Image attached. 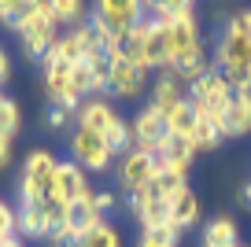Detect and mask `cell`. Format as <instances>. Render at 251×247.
<instances>
[{
  "label": "cell",
  "instance_id": "27",
  "mask_svg": "<svg viewBox=\"0 0 251 247\" xmlns=\"http://www.w3.org/2000/svg\"><path fill=\"white\" fill-rule=\"evenodd\" d=\"M26 11V0H0V23L11 30V23H15L19 15Z\"/></svg>",
  "mask_w": 251,
  "mask_h": 247
},
{
  "label": "cell",
  "instance_id": "10",
  "mask_svg": "<svg viewBox=\"0 0 251 247\" xmlns=\"http://www.w3.org/2000/svg\"><path fill=\"white\" fill-rule=\"evenodd\" d=\"M163 137H166V115L155 107V103H144V107L133 115V148L155 151Z\"/></svg>",
  "mask_w": 251,
  "mask_h": 247
},
{
  "label": "cell",
  "instance_id": "12",
  "mask_svg": "<svg viewBox=\"0 0 251 247\" xmlns=\"http://www.w3.org/2000/svg\"><path fill=\"white\" fill-rule=\"evenodd\" d=\"M74 118H78V125H85V129L107 133L122 115H118V107L107 100V96H89V100H81V107L74 111Z\"/></svg>",
  "mask_w": 251,
  "mask_h": 247
},
{
  "label": "cell",
  "instance_id": "18",
  "mask_svg": "<svg viewBox=\"0 0 251 247\" xmlns=\"http://www.w3.org/2000/svg\"><path fill=\"white\" fill-rule=\"evenodd\" d=\"M229 137L233 140L251 137V100L240 96V93L233 96V103H229V111H226V140Z\"/></svg>",
  "mask_w": 251,
  "mask_h": 247
},
{
  "label": "cell",
  "instance_id": "37",
  "mask_svg": "<svg viewBox=\"0 0 251 247\" xmlns=\"http://www.w3.org/2000/svg\"><path fill=\"white\" fill-rule=\"evenodd\" d=\"M236 247H248V244H236Z\"/></svg>",
  "mask_w": 251,
  "mask_h": 247
},
{
  "label": "cell",
  "instance_id": "6",
  "mask_svg": "<svg viewBox=\"0 0 251 247\" xmlns=\"http://www.w3.org/2000/svg\"><path fill=\"white\" fill-rule=\"evenodd\" d=\"M155 173H159L155 151H141V148H133V151H126L122 159H118L115 177H118V185H122V192L137 196L141 188H148L151 181H155Z\"/></svg>",
  "mask_w": 251,
  "mask_h": 247
},
{
  "label": "cell",
  "instance_id": "11",
  "mask_svg": "<svg viewBox=\"0 0 251 247\" xmlns=\"http://www.w3.org/2000/svg\"><path fill=\"white\" fill-rule=\"evenodd\" d=\"M89 192H93V188H89V173L81 170L74 159H63L59 170H55V196H59V199L71 207V203L85 199Z\"/></svg>",
  "mask_w": 251,
  "mask_h": 247
},
{
  "label": "cell",
  "instance_id": "8",
  "mask_svg": "<svg viewBox=\"0 0 251 247\" xmlns=\"http://www.w3.org/2000/svg\"><path fill=\"white\" fill-rule=\"evenodd\" d=\"M107 93L115 96V100H133V96L144 93V85H148V70L137 67V63L129 59H107Z\"/></svg>",
  "mask_w": 251,
  "mask_h": 247
},
{
  "label": "cell",
  "instance_id": "9",
  "mask_svg": "<svg viewBox=\"0 0 251 247\" xmlns=\"http://www.w3.org/2000/svg\"><path fill=\"white\" fill-rule=\"evenodd\" d=\"M196 155L200 151L192 148V140H177V137H170V133H166V137L159 140V148H155L159 170H170V173H177V177H185V181H188V173H192Z\"/></svg>",
  "mask_w": 251,
  "mask_h": 247
},
{
  "label": "cell",
  "instance_id": "14",
  "mask_svg": "<svg viewBox=\"0 0 251 247\" xmlns=\"http://www.w3.org/2000/svg\"><path fill=\"white\" fill-rule=\"evenodd\" d=\"M181 100H188V85L174 74V70H159V77L151 81V103L166 115V111L177 107Z\"/></svg>",
  "mask_w": 251,
  "mask_h": 247
},
{
  "label": "cell",
  "instance_id": "30",
  "mask_svg": "<svg viewBox=\"0 0 251 247\" xmlns=\"http://www.w3.org/2000/svg\"><path fill=\"white\" fill-rule=\"evenodd\" d=\"M93 199H96V207H100V214H103V218H107L111 210H115V203H118V199H115V192H107V188H103V192H93Z\"/></svg>",
  "mask_w": 251,
  "mask_h": 247
},
{
  "label": "cell",
  "instance_id": "26",
  "mask_svg": "<svg viewBox=\"0 0 251 247\" xmlns=\"http://www.w3.org/2000/svg\"><path fill=\"white\" fill-rule=\"evenodd\" d=\"M19 125H23V115H19V103L11 100V96L0 93V137H11L15 140Z\"/></svg>",
  "mask_w": 251,
  "mask_h": 247
},
{
  "label": "cell",
  "instance_id": "4",
  "mask_svg": "<svg viewBox=\"0 0 251 247\" xmlns=\"http://www.w3.org/2000/svg\"><path fill=\"white\" fill-rule=\"evenodd\" d=\"M233 96H236V89L222 70H207L203 77H196V81L188 85V103L196 107V115L218 122L222 129H226V111H229V103H233Z\"/></svg>",
  "mask_w": 251,
  "mask_h": 247
},
{
  "label": "cell",
  "instance_id": "1",
  "mask_svg": "<svg viewBox=\"0 0 251 247\" xmlns=\"http://www.w3.org/2000/svg\"><path fill=\"white\" fill-rule=\"evenodd\" d=\"M211 59H214V70H222L233 81V89L244 81V74L251 70V11H240L222 26Z\"/></svg>",
  "mask_w": 251,
  "mask_h": 247
},
{
  "label": "cell",
  "instance_id": "28",
  "mask_svg": "<svg viewBox=\"0 0 251 247\" xmlns=\"http://www.w3.org/2000/svg\"><path fill=\"white\" fill-rule=\"evenodd\" d=\"M11 236H15V210L0 199V244H4V240H11Z\"/></svg>",
  "mask_w": 251,
  "mask_h": 247
},
{
  "label": "cell",
  "instance_id": "24",
  "mask_svg": "<svg viewBox=\"0 0 251 247\" xmlns=\"http://www.w3.org/2000/svg\"><path fill=\"white\" fill-rule=\"evenodd\" d=\"M103 140H107L111 155H126V151H133V122H129V118H118V122L111 125L107 133H103Z\"/></svg>",
  "mask_w": 251,
  "mask_h": 247
},
{
  "label": "cell",
  "instance_id": "15",
  "mask_svg": "<svg viewBox=\"0 0 251 247\" xmlns=\"http://www.w3.org/2000/svg\"><path fill=\"white\" fill-rule=\"evenodd\" d=\"M166 218H170L177 229H192V225H196V218H200V199H196V192H192V185L177 188V192L166 199Z\"/></svg>",
  "mask_w": 251,
  "mask_h": 247
},
{
  "label": "cell",
  "instance_id": "36",
  "mask_svg": "<svg viewBox=\"0 0 251 247\" xmlns=\"http://www.w3.org/2000/svg\"><path fill=\"white\" fill-rule=\"evenodd\" d=\"M0 247H23V240H19V236H11V240H4Z\"/></svg>",
  "mask_w": 251,
  "mask_h": 247
},
{
  "label": "cell",
  "instance_id": "22",
  "mask_svg": "<svg viewBox=\"0 0 251 247\" xmlns=\"http://www.w3.org/2000/svg\"><path fill=\"white\" fill-rule=\"evenodd\" d=\"M222 140H226V129L211 118H200L196 115V133H192V148L196 151H218Z\"/></svg>",
  "mask_w": 251,
  "mask_h": 247
},
{
  "label": "cell",
  "instance_id": "32",
  "mask_svg": "<svg viewBox=\"0 0 251 247\" xmlns=\"http://www.w3.org/2000/svg\"><path fill=\"white\" fill-rule=\"evenodd\" d=\"M8 77H11V59H8V52L0 48V85H4Z\"/></svg>",
  "mask_w": 251,
  "mask_h": 247
},
{
  "label": "cell",
  "instance_id": "23",
  "mask_svg": "<svg viewBox=\"0 0 251 247\" xmlns=\"http://www.w3.org/2000/svg\"><path fill=\"white\" fill-rule=\"evenodd\" d=\"M48 8H52V19L59 26H78L85 23V0H48Z\"/></svg>",
  "mask_w": 251,
  "mask_h": 247
},
{
  "label": "cell",
  "instance_id": "17",
  "mask_svg": "<svg viewBox=\"0 0 251 247\" xmlns=\"http://www.w3.org/2000/svg\"><path fill=\"white\" fill-rule=\"evenodd\" d=\"M52 225H48L41 207H15V236L19 240H48Z\"/></svg>",
  "mask_w": 251,
  "mask_h": 247
},
{
  "label": "cell",
  "instance_id": "19",
  "mask_svg": "<svg viewBox=\"0 0 251 247\" xmlns=\"http://www.w3.org/2000/svg\"><path fill=\"white\" fill-rule=\"evenodd\" d=\"M63 247H122V232H118V225L100 222V225H93L89 232H81V236L67 240Z\"/></svg>",
  "mask_w": 251,
  "mask_h": 247
},
{
  "label": "cell",
  "instance_id": "2",
  "mask_svg": "<svg viewBox=\"0 0 251 247\" xmlns=\"http://www.w3.org/2000/svg\"><path fill=\"white\" fill-rule=\"evenodd\" d=\"M55 170H59V159L48 148L26 155L23 177H19V207H45L55 196Z\"/></svg>",
  "mask_w": 251,
  "mask_h": 247
},
{
  "label": "cell",
  "instance_id": "34",
  "mask_svg": "<svg viewBox=\"0 0 251 247\" xmlns=\"http://www.w3.org/2000/svg\"><path fill=\"white\" fill-rule=\"evenodd\" d=\"M240 207L251 210V181H244V188H240Z\"/></svg>",
  "mask_w": 251,
  "mask_h": 247
},
{
  "label": "cell",
  "instance_id": "29",
  "mask_svg": "<svg viewBox=\"0 0 251 247\" xmlns=\"http://www.w3.org/2000/svg\"><path fill=\"white\" fill-rule=\"evenodd\" d=\"M45 122H48V129H63V125L71 122V111L59 107V103H52V107H48V118H45Z\"/></svg>",
  "mask_w": 251,
  "mask_h": 247
},
{
  "label": "cell",
  "instance_id": "13",
  "mask_svg": "<svg viewBox=\"0 0 251 247\" xmlns=\"http://www.w3.org/2000/svg\"><path fill=\"white\" fill-rule=\"evenodd\" d=\"M129 210H133V218L141 222V229L144 232H151L155 225H163L166 222V199L155 192V188H141L137 196H129Z\"/></svg>",
  "mask_w": 251,
  "mask_h": 247
},
{
  "label": "cell",
  "instance_id": "5",
  "mask_svg": "<svg viewBox=\"0 0 251 247\" xmlns=\"http://www.w3.org/2000/svg\"><path fill=\"white\" fill-rule=\"evenodd\" d=\"M71 159L78 162L85 173H103L111 166V148L107 140H103V133L96 129H85V125H78V129L71 133Z\"/></svg>",
  "mask_w": 251,
  "mask_h": 247
},
{
  "label": "cell",
  "instance_id": "21",
  "mask_svg": "<svg viewBox=\"0 0 251 247\" xmlns=\"http://www.w3.org/2000/svg\"><path fill=\"white\" fill-rule=\"evenodd\" d=\"M240 236H236V222L233 218H211L203 225V244L200 247H236Z\"/></svg>",
  "mask_w": 251,
  "mask_h": 247
},
{
  "label": "cell",
  "instance_id": "16",
  "mask_svg": "<svg viewBox=\"0 0 251 247\" xmlns=\"http://www.w3.org/2000/svg\"><path fill=\"white\" fill-rule=\"evenodd\" d=\"M166 26H170V37H174V59H177L181 52H188V48L200 45V23H196V11H181V15L174 19H163Z\"/></svg>",
  "mask_w": 251,
  "mask_h": 247
},
{
  "label": "cell",
  "instance_id": "7",
  "mask_svg": "<svg viewBox=\"0 0 251 247\" xmlns=\"http://www.w3.org/2000/svg\"><path fill=\"white\" fill-rule=\"evenodd\" d=\"M93 19L103 23L111 33H122L133 30L141 19H148V11H144V0H96Z\"/></svg>",
  "mask_w": 251,
  "mask_h": 247
},
{
  "label": "cell",
  "instance_id": "20",
  "mask_svg": "<svg viewBox=\"0 0 251 247\" xmlns=\"http://www.w3.org/2000/svg\"><path fill=\"white\" fill-rule=\"evenodd\" d=\"M166 133L177 140H192V133H196V107L188 100H181L177 107L166 111Z\"/></svg>",
  "mask_w": 251,
  "mask_h": 247
},
{
  "label": "cell",
  "instance_id": "3",
  "mask_svg": "<svg viewBox=\"0 0 251 247\" xmlns=\"http://www.w3.org/2000/svg\"><path fill=\"white\" fill-rule=\"evenodd\" d=\"M11 30L19 33L26 59H33V63H41V59L48 55V48L59 41V23L52 19L48 0H41V4H33V8H26L23 15L11 23Z\"/></svg>",
  "mask_w": 251,
  "mask_h": 247
},
{
  "label": "cell",
  "instance_id": "35",
  "mask_svg": "<svg viewBox=\"0 0 251 247\" xmlns=\"http://www.w3.org/2000/svg\"><path fill=\"white\" fill-rule=\"evenodd\" d=\"M236 93H240V96H248V100H251V70L244 74V81L236 85Z\"/></svg>",
  "mask_w": 251,
  "mask_h": 247
},
{
  "label": "cell",
  "instance_id": "33",
  "mask_svg": "<svg viewBox=\"0 0 251 247\" xmlns=\"http://www.w3.org/2000/svg\"><path fill=\"white\" fill-rule=\"evenodd\" d=\"M137 247H170V244H166V240H159V236H151V232H144Z\"/></svg>",
  "mask_w": 251,
  "mask_h": 247
},
{
  "label": "cell",
  "instance_id": "31",
  "mask_svg": "<svg viewBox=\"0 0 251 247\" xmlns=\"http://www.w3.org/2000/svg\"><path fill=\"white\" fill-rule=\"evenodd\" d=\"M11 162V137H0V170Z\"/></svg>",
  "mask_w": 251,
  "mask_h": 247
},
{
  "label": "cell",
  "instance_id": "25",
  "mask_svg": "<svg viewBox=\"0 0 251 247\" xmlns=\"http://www.w3.org/2000/svg\"><path fill=\"white\" fill-rule=\"evenodd\" d=\"M144 11L151 19H174L181 11H196V0H144Z\"/></svg>",
  "mask_w": 251,
  "mask_h": 247
}]
</instances>
